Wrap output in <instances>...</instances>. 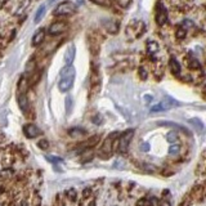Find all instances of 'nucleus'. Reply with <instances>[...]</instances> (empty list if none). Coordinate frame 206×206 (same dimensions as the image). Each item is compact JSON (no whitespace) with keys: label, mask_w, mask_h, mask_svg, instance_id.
Returning a JSON list of instances; mask_svg holds the SVG:
<instances>
[{"label":"nucleus","mask_w":206,"mask_h":206,"mask_svg":"<svg viewBox=\"0 0 206 206\" xmlns=\"http://www.w3.org/2000/svg\"><path fill=\"white\" fill-rule=\"evenodd\" d=\"M75 75L76 71L72 66H66L63 70L61 71V75H59V81H58V89L62 93L68 92L74 85L75 81Z\"/></svg>","instance_id":"nucleus-1"},{"label":"nucleus","mask_w":206,"mask_h":206,"mask_svg":"<svg viewBox=\"0 0 206 206\" xmlns=\"http://www.w3.org/2000/svg\"><path fill=\"white\" fill-rule=\"evenodd\" d=\"M76 10L77 7L72 1H62L61 4L57 5L54 14L55 16H71V14H75Z\"/></svg>","instance_id":"nucleus-2"},{"label":"nucleus","mask_w":206,"mask_h":206,"mask_svg":"<svg viewBox=\"0 0 206 206\" xmlns=\"http://www.w3.org/2000/svg\"><path fill=\"white\" fill-rule=\"evenodd\" d=\"M177 106H180V103L178 102V101L173 99V98L170 97H166L164 101H161L160 103L155 104L153 107L151 108V112H161V111H168L170 108H174V107Z\"/></svg>","instance_id":"nucleus-3"},{"label":"nucleus","mask_w":206,"mask_h":206,"mask_svg":"<svg viewBox=\"0 0 206 206\" xmlns=\"http://www.w3.org/2000/svg\"><path fill=\"white\" fill-rule=\"evenodd\" d=\"M133 135H134V130L129 129L120 137V139H119V152L125 153L128 151V147H129V143L131 141V138H133Z\"/></svg>","instance_id":"nucleus-4"},{"label":"nucleus","mask_w":206,"mask_h":206,"mask_svg":"<svg viewBox=\"0 0 206 206\" xmlns=\"http://www.w3.org/2000/svg\"><path fill=\"white\" fill-rule=\"evenodd\" d=\"M168 21V12H166V8L164 7L161 3H157L156 7V22L159 26L165 25V22Z\"/></svg>","instance_id":"nucleus-5"},{"label":"nucleus","mask_w":206,"mask_h":206,"mask_svg":"<svg viewBox=\"0 0 206 206\" xmlns=\"http://www.w3.org/2000/svg\"><path fill=\"white\" fill-rule=\"evenodd\" d=\"M66 30H67V25H66L65 22H55L49 27L48 32H49V35H53V36H54V35L63 34Z\"/></svg>","instance_id":"nucleus-6"},{"label":"nucleus","mask_w":206,"mask_h":206,"mask_svg":"<svg viewBox=\"0 0 206 206\" xmlns=\"http://www.w3.org/2000/svg\"><path fill=\"white\" fill-rule=\"evenodd\" d=\"M23 131H25V135L27 137V138H36V137L40 135V133H41L40 129H39L35 124H27V125H25Z\"/></svg>","instance_id":"nucleus-7"},{"label":"nucleus","mask_w":206,"mask_h":206,"mask_svg":"<svg viewBox=\"0 0 206 206\" xmlns=\"http://www.w3.org/2000/svg\"><path fill=\"white\" fill-rule=\"evenodd\" d=\"M75 54H76V48L74 44H70L65 52V65L66 66H71V63L74 62V58H75Z\"/></svg>","instance_id":"nucleus-8"},{"label":"nucleus","mask_w":206,"mask_h":206,"mask_svg":"<svg viewBox=\"0 0 206 206\" xmlns=\"http://www.w3.org/2000/svg\"><path fill=\"white\" fill-rule=\"evenodd\" d=\"M117 135V133H112L110 137H107V139L104 141L102 148H101V153H106V155H111L112 152V142H113V138Z\"/></svg>","instance_id":"nucleus-9"},{"label":"nucleus","mask_w":206,"mask_h":206,"mask_svg":"<svg viewBox=\"0 0 206 206\" xmlns=\"http://www.w3.org/2000/svg\"><path fill=\"white\" fill-rule=\"evenodd\" d=\"M17 102H18L19 110L23 113H26L28 111V98H27V95H26L25 93H19L18 98H17Z\"/></svg>","instance_id":"nucleus-10"},{"label":"nucleus","mask_w":206,"mask_h":206,"mask_svg":"<svg viewBox=\"0 0 206 206\" xmlns=\"http://www.w3.org/2000/svg\"><path fill=\"white\" fill-rule=\"evenodd\" d=\"M44 39H45V30H44V28L37 30V31L35 32L34 37H32V45L39 46L44 41Z\"/></svg>","instance_id":"nucleus-11"},{"label":"nucleus","mask_w":206,"mask_h":206,"mask_svg":"<svg viewBox=\"0 0 206 206\" xmlns=\"http://www.w3.org/2000/svg\"><path fill=\"white\" fill-rule=\"evenodd\" d=\"M45 10H46V5H45V4L40 5V7L37 8L36 13H35V18H34V22H35V23H39L41 19H43L44 14H45Z\"/></svg>","instance_id":"nucleus-12"},{"label":"nucleus","mask_w":206,"mask_h":206,"mask_svg":"<svg viewBox=\"0 0 206 206\" xmlns=\"http://www.w3.org/2000/svg\"><path fill=\"white\" fill-rule=\"evenodd\" d=\"M170 68H171L174 75L178 76L179 74H180V65H179V62L175 59V57H171V58H170Z\"/></svg>","instance_id":"nucleus-13"},{"label":"nucleus","mask_w":206,"mask_h":206,"mask_svg":"<svg viewBox=\"0 0 206 206\" xmlns=\"http://www.w3.org/2000/svg\"><path fill=\"white\" fill-rule=\"evenodd\" d=\"M188 122H189V124L192 125V126L195 128L196 130H198V131H202V130H204V124H202V121L200 120V119H189V120H188Z\"/></svg>","instance_id":"nucleus-14"},{"label":"nucleus","mask_w":206,"mask_h":206,"mask_svg":"<svg viewBox=\"0 0 206 206\" xmlns=\"http://www.w3.org/2000/svg\"><path fill=\"white\" fill-rule=\"evenodd\" d=\"M147 50L150 54H155L159 50V44L156 41H148L147 43Z\"/></svg>","instance_id":"nucleus-15"},{"label":"nucleus","mask_w":206,"mask_h":206,"mask_svg":"<svg viewBox=\"0 0 206 206\" xmlns=\"http://www.w3.org/2000/svg\"><path fill=\"white\" fill-rule=\"evenodd\" d=\"M104 26H106V28L107 30H108V31L110 32H112V34H115V32H117V23H116V22H112V21H110V22L108 23H107V22H104Z\"/></svg>","instance_id":"nucleus-16"},{"label":"nucleus","mask_w":206,"mask_h":206,"mask_svg":"<svg viewBox=\"0 0 206 206\" xmlns=\"http://www.w3.org/2000/svg\"><path fill=\"white\" fill-rule=\"evenodd\" d=\"M90 1H93L97 5H101V7H112V0H90Z\"/></svg>","instance_id":"nucleus-17"},{"label":"nucleus","mask_w":206,"mask_h":206,"mask_svg":"<svg viewBox=\"0 0 206 206\" xmlns=\"http://www.w3.org/2000/svg\"><path fill=\"white\" fill-rule=\"evenodd\" d=\"M72 106H74L72 97H71V95H67V98H66V111H67L68 115L72 111Z\"/></svg>","instance_id":"nucleus-18"},{"label":"nucleus","mask_w":206,"mask_h":206,"mask_svg":"<svg viewBox=\"0 0 206 206\" xmlns=\"http://www.w3.org/2000/svg\"><path fill=\"white\" fill-rule=\"evenodd\" d=\"M166 141L170 142V143H174L178 141V134L177 131H169L168 134H166Z\"/></svg>","instance_id":"nucleus-19"},{"label":"nucleus","mask_w":206,"mask_h":206,"mask_svg":"<svg viewBox=\"0 0 206 206\" xmlns=\"http://www.w3.org/2000/svg\"><path fill=\"white\" fill-rule=\"evenodd\" d=\"M25 89H27V80H26L25 77H22V79L19 80V83H18V90H19V93H23V92H25Z\"/></svg>","instance_id":"nucleus-20"},{"label":"nucleus","mask_w":206,"mask_h":206,"mask_svg":"<svg viewBox=\"0 0 206 206\" xmlns=\"http://www.w3.org/2000/svg\"><path fill=\"white\" fill-rule=\"evenodd\" d=\"M179 151H180V146L179 144H171L169 148V153L170 155H178Z\"/></svg>","instance_id":"nucleus-21"},{"label":"nucleus","mask_w":206,"mask_h":206,"mask_svg":"<svg viewBox=\"0 0 206 206\" xmlns=\"http://www.w3.org/2000/svg\"><path fill=\"white\" fill-rule=\"evenodd\" d=\"M186 28H183V27H178L177 28V31H175V35H177V37L178 39H184L186 37Z\"/></svg>","instance_id":"nucleus-22"},{"label":"nucleus","mask_w":206,"mask_h":206,"mask_svg":"<svg viewBox=\"0 0 206 206\" xmlns=\"http://www.w3.org/2000/svg\"><path fill=\"white\" fill-rule=\"evenodd\" d=\"M83 134H86L85 130H83V129H71V130H70V135H71V137L83 135Z\"/></svg>","instance_id":"nucleus-23"},{"label":"nucleus","mask_w":206,"mask_h":206,"mask_svg":"<svg viewBox=\"0 0 206 206\" xmlns=\"http://www.w3.org/2000/svg\"><path fill=\"white\" fill-rule=\"evenodd\" d=\"M98 139H99V135H94V137H92V138H90L88 142L85 143V146H86V147H90V146H94L95 143L98 142Z\"/></svg>","instance_id":"nucleus-24"},{"label":"nucleus","mask_w":206,"mask_h":206,"mask_svg":"<svg viewBox=\"0 0 206 206\" xmlns=\"http://www.w3.org/2000/svg\"><path fill=\"white\" fill-rule=\"evenodd\" d=\"M37 146L41 148V150H46V148L49 147V142H48L46 139H41V141H39Z\"/></svg>","instance_id":"nucleus-25"},{"label":"nucleus","mask_w":206,"mask_h":206,"mask_svg":"<svg viewBox=\"0 0 206 206\" xmlns=\"http://www.w3.org/2000/svg\"><path fill=\"white\" fill-rule=\"evenodd\" d=\"M130 1L131 0H116V3H117L120 7H122V8H126L128 5L130 4Z\"/></svg>","instance_id":"nucleus-26"},{"label":"nucleus","mask_w":206,"mask_h":206,"mask_svg":"<svg viewBox=\"0 0 206 206\" xmlns=\"http://www.w3.org/2000/svg\"><path fill=\"white\" fill-rule=\"evenodd\" d=\"M45 159L48 161H50V162H62V160L61 157H53V156H45Z\"/></svg>","instance_id":"nucleus-27"},{"label":"nucleus","mask_w":206,"mask_h":206,"mask_svg":"<svg viewBox=\"0 0 206 206\" xmlns=\"http://www.w3.org/2000/svg\"><path fill=\"white\" fill-rule=\"evenodd\" d=\"M139 76H141L142 80H146V79H147V71L144 70V67H141V68H139Z\"/></svg>","instance_id":"nucleus-28"},{"label":"nucleus","mask_w":206,"mask_h":206,"mask_svg":"<svg viewBox=\"0 0 206 206\" xmlns=\"http://www.w3.org/2000/svg\"><path fill=\"white\" fill-rule=\"evenodd\" d=\"M200 67V63L196 61V59H192L189 63V68H192V70H195V68H198Z\"/></svg>","instance_id":"nucleus-29"},{"label":"nucleus","mask_w":206,"mask_h":206,"mask_svg":"<svg viewBox=\"0 0 206 206\" xmlns=\"http://www.w3.org/2000/svg\"><path fill=\"white\" fill-rule=\"evenodd\" d=\"M141 150L144 151V152H147L148 150H150V144H148V143H142V144H141Z\"/></svg>","instance_id":"nucleus-30"},{"label":"nucleus","mask_w":206,"mask_h":206,"mask_svg":"<svg viewBox=\"0 0 206 206\" xmlns=\"http://www.w3.org/2000/svg\"><path fill=\"white\" fill-rule=\"evenodd\" d=\"M93 122H94V124H97V125H99L101 122H102V117L97 115V116H95V117L93 119Z\"/></svg>","instance_id":"nucleus-31"},{"label":"nucleus","mask_w":206,"mask_h":206,"mask_svg":"<svg viewBox=\"0 0 206 206\" xmlns=\"http://www.w3.org/2000/svg\"><path fill=\"white\" fill-rule=\"evenodd\" d=\"M137 205H138V206H147L148 205V201L143 198V200H141V201H138V204H137Z\"/></svg>","instance_id":"nucleus-32"},{"label":"nucleus","mask_w":206,"mask_h":206,"mask_svg":"<svg viewBox=\"0 0 206 206\" xmlns=\"http://www.w3.org/2000/svg\"><path fill=\"white\" fill-rule=\"evenodd\" d=\"M144 99H146V102H151L152 101V95H144Z\"/></svg>","instance_id":"nucleus-33"},{"label":"nucleus","mask_w":206,"mask_h":206,"mask_svg":"<svg viewBox=\"0 0 206 206\" xmlns=\"http://www.w3.org/2000/svg\"><path fill=\"white\" fill-rule=\"evenodd\" d=\"M160 206H170V204H169L168 201H162V202L160 204Z\"/></svg>","instance_id":"nucleus-34"},{"label":"nucleus","mask_w":206,"mask_h":206,"mask_svg":"<svg viewBox=\"0 0 206 206\" xmlns=\"http://www.w3.org/2000/svg\"><path fill=\"white\" fill-rule=\"evenodd\" d=\"M21 206H27V204H26V201H23L22 204H21Z\"/></svg>","instance_id":"nucleus-35"},{"label":"nucleus","mask_w":206,"mask_h":206,"mask_svg":"<svg viewBox=\"0 0 206 206\" xmlns=\"http://www.w3.org/2000/svg\"><path fill=\"white\" fill-rule=\"evenodd\" d=\"M0 206H1V205H0Z\"/></svg>","instance_id":"nucleus-36"}]
</instances>
